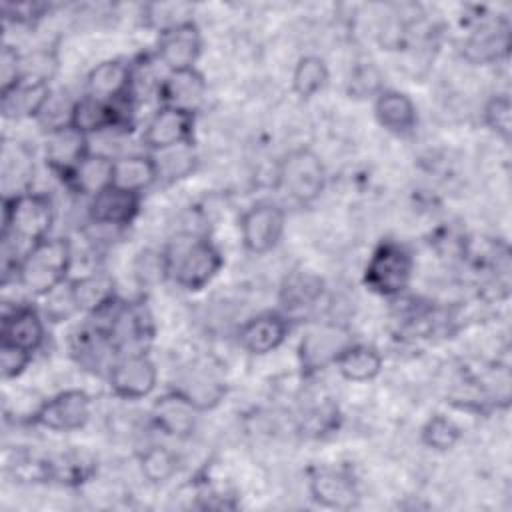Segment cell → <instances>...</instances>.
<instances>
[{"label": "cell", "mask_w": 512, "mask_h": 512, "mask_svg": "<svg viewBox=\"0 0 512 512\" xmlns=\"http://www.w3.org/2000/svg\"><path fill=\"white\" fill-rule=\"evenodd\" d=\"M206 80L196 68H186V70H172L168 76L162 80L158 92L162 106L178 108L184 112L194 114L206 96Z\"/></svg>", "instance_id": "cell-13"}, {"label": "cell", "mask_w": 512, "mask_h": 512, "mask_svg": "<svg viewBox=\"0 0 512 512\" xmlns=\"http://www.w3.org/2000/svg\"><path fill=\"white\" fill-rule=\"evenodd\" d=\"M18 82H22V56L12 46H4L0 56V94L8 92Z\"/></svg>", "instance_id": "cell-33"}, {"label": "cell", "mask_w": 512, "mask_h": 512, "mask_svg": "<svg viewBox=\"0 0 512 512\" xmlns=\"http://www.w3.org/2000/svg\"><path fill=\"white\" fill-rule=\"evenodd\" d=\"M328 82V66L318 56H302L292 72V88L300 98H312Z\"/></svg>", "instance_id": "cell-29"}, {"label": "cell", "mask_w": 512, "mask_h": 512, "mask_svg": "<svg viewBox=\"0 0 512 512\" xmlns=\"http://www.w3.org/2000/svg\"><path fill=\"white\" fill-rule=\"evenodd\" d=\"M174 390L188 398L200 412L220 404L226 394L224 382L216 374L202 368L190 370Z\"/></svg>", "instance_id": "cell-27"}, {"label": "cell", "mask_w": 512, "mask_h": 512, "mask_svg": "<svg viewBox=\"0 0 512 512\" xmlns=\"http://www.w3.org/2000/svg\"><path fill=\"white\" fill-rule=\"evenodd\" d=\"M44 6L42 4H32V2H24V4H4V14L8 20L20 22V24H30L36 18L42 16Z\"/></svg>", "instance_id": "cell-36"}, {"label": "cell", "mask_w": 512, "mask_h": 512, "mask_svg": "<svg viewBox=\"0 0 512 512\" xmlns=\"http://www.w3.org/2000/svg\"><path fill=\"white\" fill-rule=\"evenodd\" d=\"M68 298L74 310H90L96 314L100 308L114 300V286L112 280L104 274L84 276L70 284Z\"/></svg>", "instance_id": "cell-28"}, {"label": "cell", "mask_w": 512, "mask_h": 512, "mask_svg": "<svg viewBox=\"0 0 512 512\" xmlns=\"http://www.w3.org/2000/svg\"><path fill=\"white\" fill-rule=\"evenodd\" d=\"M202 50V36L198 26L192 20L180 22L160 32L158 36V58L162 64L172 70L194 68Z\"/></svg>", "instance_id": "cell-10"}, {"label": "cell", "mask_w": 512, "mask_h": 512, "mask_svg": "<svg viewBox=\"0 0 512 512\" xmlns=\"http://www.w3.org/2000/svg\"><path fill=\"white\" fill-rule=\"evenodd\" d=\"M310 496L316 504L332 510H350L358 504V488L354 480L338 470H314L308 480Z\"/></svg>", "instance_id": "cell-14"}, {"label": "cell", "mask_w": 512, "mask_h": 512, "mask_svg": "<svg viewBox=\"0 0 512 512\" xmlns=\"http://www.w3.org/2000/svg\"><path fill=\"white\" fill-rule=\"evenodd\" d=\"M54 222V208L44 194H16L4 198L2 208V240H20L30 250L34 244L48 238Z\"/></svg>", "instance_id": "cell-3"}, {"label": "cell", "mask_w": 512, "mask_h": 512, "mask_svg": "<svg viewBox=\"0 0 512 512\" xmlns=\"http://www.w3.org/2000/svg\"><path fill=\"white\" fill-rule=\"evenodd\" d=\"M112 170H114V160L104 156V154H94L88 152L84 160L74 168V172L68 176V184L86 196H96L104 188L112 184Z\"/></svg>", "instance_id": "cell-26"}, {"label": "cell", "mask_w": 512, "mask_h": 512, "mask_svg": "<svg viewBox=\"0 0 512 512\" xmlns=\"http://www.w3.org/2000/svg\"><path fill=\"white\" fill-rule=\"evenodd\" d=\"M140 470L152 484H162L178 470V456L166 446H152L140 456Z\"/></svg>", "instance_id": "cell-30"}, {"label": "cell", "mask_w": 512, "mask_h": 512, "mask_svg": "<svg viewBox=\"0 0 512 512\" xmlns=\"http://www.w3.org/2000/svg\"><path fill=\"white\" fill-rule=\"evenodd\" d=\"M158 382V370L154 362L140 352L126 354L110 366V388L116 396L126 400H138L148 396Z\"/></svg>", "instance_id": "cell-8"}, {"label": "cell", "mask_w": 512, "mask_h": 512, "mask_svg": "<svg viewBox=\"0 0 512 512\" xmlns=\"http://www.w3.org/2000/svg\"><path fill=\"white\" fill-rule=\"evenodd\" d=\"M284 212L272 202H258L250 206L240 218L242 244L252 254L270 252L282 238Z\"/></svg>", "instance_id": "cell-7"}, {"label": "cell", "mask_w": 512, "mask_h": 512, "mask_svg": "<svg viewBox=\"0 0 512 512\" xmlns=\"http://www.w3.org/2000/svg\"><path fill=\"white\" fill-rule=\"evenodd\" d=\"M86 138L88 136L84 132H80L78 128H74L72 124L48 130V138H46L48 166L68 180V176L74 172V168L90 152Z\"/></svg>", "instance_id": "cell-12"}, {"label": "cell", "mask_w": 512, "mask_h": 512, "mask_svg": "<svg viewBox=\"0 0 512 512\" xmlns=\"http://www.w3.org/2000/svg\"><path fill=\"white\" fill-rule=\"evenodd\" d=\"M510 28L506 22H490L480 26L464 44V56L470 62H494L508 54Z\"/></svg>", "instance_id": "cell-24"}, {"label": "cell", "mask_w": 512, "mask_h": 512, "mask_svg": "<svg viewBox=\"0 0 512 512\" xmlns=\"http://www.w3.org/2000/svg\"><path fill=\"white\" fill-rule=\"evenodd\" d=\"M32 354L22 350V348H16V346H10V344H0V370H2V376L8 380V378H16L18 374L24 372V368L28 366Z\"/></svg>", "instance_id": "cell-34"}, {"label": "cell", "mask_w": 512, "mask_h": 512, "mask_svg": "<svg viewBox=\"0 0 512 512\" xmlns=\"http://www.w3.org/2000/svg\"><path fill=\"white\" fill-rule=\"evenodd\" d=\"M412 254L398 242H380L364 268V284L380 296L402 294L412 278Z\"/></svg>", "instance_id": "cell-4"}, {"label": "cell", "mask_w": 512, "mask_h": 512, "mask_svg": "<svg viewBox=\"0 0 512 512\" xmlns=\"http://www.w3.org/2000/svg\"><path fill=\"white\" fill-rule=\"evenodd\" d=\"M196 412L200 410L188 398L170 390L154 402L152 420L164 434L186 438L196 426Z\"/></svg>", "instance_id": "cell-17"}, {"label": "cell", "mask_w": 512, "mask_h": 512, "mask_svg": "<svg viewBox=\"0 0 512 512\" xmlns=\"http://www.w3.org/2000/svg\"><path fill=\"white\" fill-rule=\"evenodd\" d=\"M158 178V162L150 154H128L114 160L112 184L118 188L142 194Z\"/></svg>", "instance_id": "cell-23"}, {"label": "cell", "mask_w": 512, "mask_h": 512, "mask_svg": "<svg viewBox=\"0 0 512 512\" xmlns=\"http://www.w3.org/2000/svg\"><path fill=\"white\" fill-rule=\"evenodd\" d=\"M132 86V68L122 60H106L90 70L86 88L88 96L104 102H120Z\"/></svg>", "instance_id": "cell-19"}, {"label": "cell", "mask_w": 512, "mask_h": 512, "mask_svg": "<svg viewBox=\"0 0 512 512\" xmlns=\"http://www.w3.org/2000/svg\"><path fill=\"white\" fill-rule=\"evenodd\" d=\"M352 344L350 334L342 326L324 324L310 330L298 346V356L304 372L322 370L328 364H334L338 354Z\"/></svg>", "instance_id": "cell-11"}, {"label": "cell", "mask_w": 512, "mask_h": 512, "mask_svg": "<svg viewBox=\"0 0 512 512\" xmlns=\"http://www.w3.org/2000/svg\"><path fill=\"white\" fill-rule=\"evenodd\" d=\"M484 124L496 134L500 136L504 142L510 140L512 134V106H510V98L500 94V96H492L486 106H484Z\"/></svg>", "instance_id": "cell-32"}, {"label": "cell", "mask_w": 512, "mask_h": 512, "mask_svg": "<svg viewBox=\"0 0 512 512\" xmlns=\"http://www.w3.org/2000/svg\"><path fill=\"white\" fill-rule=\"evenodd\" d=\"M422 442L438 452H446L450 448H454L460 440V428L444 414H434L426 420V424L422 426Z\"/></svg>", "instance_id": "cell-31"}, {"label": "cell", "mask_w": 512, "mask_h": 512, "mask_svg": "<svg viewBox=\"0 0 512 512\" xmlns=\"http://www.w3.org/2000/svg\"><path fill=\"white\" fill-rule=\"evenodd\" d=\"M162 258L166 276L186 290L204 288L222 268L220 250L210 240L196 236L178 238Z\"/></svg>", "instance_id": "cell-2"}, {"label": "cell", "mask_w": 512, "mask_h": 512, "mask_svg": "<svg viewBox=\"0 0 512 512\" xmlns=\"http://www.w3.org/2000/svg\"><path fill=\"white\" fill-rule=\"evenodd\" d=\"M374 114L382 128L398 136L410 134L418 120L414 102L410 100V96L398 90H382L380 94H376Z\"/></svg>", "instance_id": "cell-20"}, {"label": "cell", "mask_w": 512, "mask_h": 512, "mask_svg": "<svg viewBox=\"0 0 512 512\" xmlns=\"http://www.w3.org/2000/svg\"><path fill=\"white\" fill-rule=\"evenodd\" d=\"M288 334V322L278 312H262L242 324L238 332L240 346L256 356L276 350Z\"/></svg>", "instance_id": "cell-16"}, {"label": "cell", "mask_w": 512, "mask_h": 512, "mask_svg": "<svg viewBox=\"0 0 512 512\" xmlns=\"http://www.w3.org/2000/svg\"><path fill=\"white\" fill-rule=\"evenodd\" d=\"M326 182V170L320 156L308 148L288 152L278 166L280 188L298 204L314 202Z\"/></svg>", "instance_id": "cell-5"}, {"label": "cell", "mask_w": 512, "mask_h": 512, "mask_svg": "<svg viewBox=\"0 0 512 512\" xmlns=\"http://www.w3.org/2000/svg\"><path fill=\"white\" fill-rule=\"evenodd\" d=\"M52 90L48 82L22 80L8 92H2V112L6 118H32L40 116L46 102L50 100Z\"/></svg>", "instance_id": "cell-22"}, {"label": "cell", "mask_w": 512, "mask_h": 512, "mask_svg": "<svg viewBox=\"0 0 512 512\" xmlns=\"http://www.w3.org/2000/svg\"><path fill=\"white\" fill-rule=\"evenodd\" d=\"M90 396L84 390H64L42 402L32 414V422L56 432L82 428L90 418Z\"/></svg>", "instance_id": "cell-6"}, {"label": "cell", "mask_w": 512, "mask_h": 512, "mask_svg": "<svg viewBox=\"0 0 512 512\" xmlns=\"http://www.w3.org/2000/svg\"><path fill=\"white\" fill-rule=\"evenodd\" d=\"M124 122H126V116L118 108V102H104L92 96H84L76 100L72 110V120H70V124L80 132H84L86 136L100 130L122 126Z\"/></svg>", "instance_id": "cell-21"}, {"label": "cell", "mask_w": 512, "mask_h": 512, "mask_svg": "<svg viewBox=\"0 0 512 512\" xmlns=\"http://www.w3.org/2000/svg\"><path fill=\"white\" fill-rule=\"evenodd\" d=\"M336 370L350 382H368L382 370V356L376 348L366 344H348L334 360Z\"/></svg>", "instance_id": "cell-25"}, {"label": "cell", "mask_w": 512, "mask_h": 512, "mask_svg": "<svg viewBox=\"0 0 512 512\" xmlns=\"http://www.w3.org/2000/svg\"><path fill=\"white\" fill-rule=\"evenodd\" d=\"M378 80H380V76H378V72H376L372 66L358 68V70L354 72L352 80H350V92L356 94V96H360V98L368 96V92H370V94L376 92V90L382 92Z\"/></svg>", "instance_id": "cell-35"}, {"label": "cell", "mask_w": 512, "mask_h": 512, "mask_svg": "<svg viewBox=\"0 0 512 512\" xmlns=\"http://www.w3.org/2000/svg\"><path fill=\"white\" fill-rule=\"evenodd\" d=\"M140 210V194L110 184L90 200V218L96 224L126 226Z\"/></svg>", "instance_id": "cell-15"}, {"label": "cell", "mask_w": 512, "mask_h": 512, "mask_svg": "<svg viewBox=\"0 0 512 512\" xmlns=\"http://www.w3.org/2000/svg\"><path fill=\"white\" fill-rule=\"evenodd\" d=\"M194 130V114L162 106L154 112V116L148 120L142 142L148 150L164 152L170 148L186 146L192 138Z\"/></svg>", "instance_id": "cell-9"}, {"label": "cell", "mask_w": 512, "mask_h": 512, "mask_svg": "<svg viewBox=\"0 0 512 512\" xmlns=\"http://www.w3.org/2000/svg\"><path fill=\"white\" fill-rule=\"evenodd\" d=\"M70 264V242L66 238H46L20 256L16 276L30 294L46 296L64 284Z\"/></svg>", "instance_id": "cell-1"}, {"label": "cell", "mask_w": 512, "mask_h": 512, "mask_svg": "<svg viewBox=\"0 0 512 512\" xmlns=\"http://www.w3.org/2000/svg\"><path fill=\"white\" fill-rule=\"evenodd\" d=\"M2 344L22 348L26 352H36L44 342V324L40 314L30 306H18L2 316Z\"/></svg>", "instance_id": "cell-18"}]
</instances>
